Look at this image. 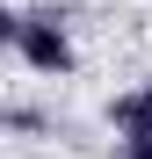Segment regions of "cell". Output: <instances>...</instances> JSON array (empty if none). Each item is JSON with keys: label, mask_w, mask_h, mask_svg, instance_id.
Returning a JSON list of instances; mask_svg holds the SVG:
<instances>
[{"label": "cell", "mask_w": 152, "mask_h": 159, "mask_svg": "<svg viewBox=\"0 0 152 159\" xmlns=\"http://www.w3.org/2000/svg\"><path fill=\"white\" fill-rule=\"evenodd\" d=\"M109 130L116 138H152V87H131L109 101Z\"/></svg>", "instance_id": "obj_2"}, {"label": "cell", "mask_w": 152, "mask_h": 159, "mask_svg": "<svg viewBox=\"0 0 152 159\" xmlns=\"http://www.w3.org/2000/svg\"><path fill=\"white\" fill-rule=\"evenodd\" d=\"M0 36H7V51H15L29 72H44V80H65V72H72V36H65L58 15L7 7V15H0Z\"/></svg>", "instance_id": "obj_1"}, {"label": "cell", "mask_w": 152, "mask_h": 159, "mask_svg": "<svg viewBox=\"0 0 152 159\" xmlns=\"http://www.w3.org/2000/svg\"><path fill=\"white\" fill-rule=\"evenodd\" d=\"M145 87H152V80H145Z\"/></svg>", "instance_id": "obj_4"}, {"label": "cell", "mask_w": 152, "mask_h": 159, "mask_svg": "<svg viewBox=\"0 0 152 159\" xmlns=\"http://www.w3.org/2000/svg\"><path fill=\"white\" fill-rule=\"evenodd\" d=\"M116 159H152V138H123V145H116Z\"/></svg>", "instance_id": "obj_3"}]
</instances>
